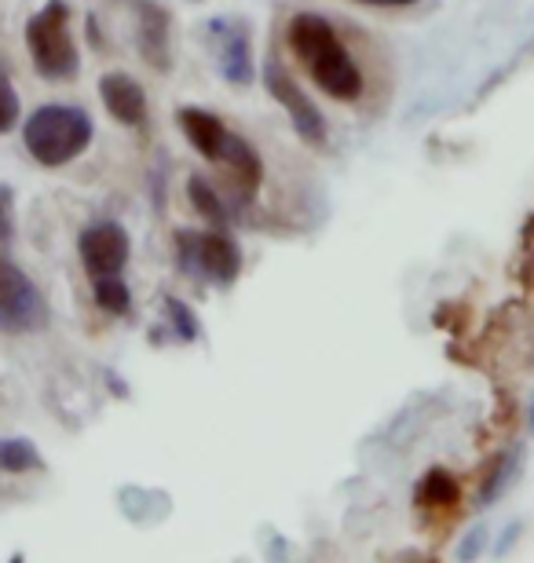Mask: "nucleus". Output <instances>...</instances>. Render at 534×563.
<instances>
[{
    "label": "nucleus",
    "instance_id": "2eb2a0df",
    "mask_svg": "<svg viewBox=\"0 0 534 563\" xmlns=\"http://www.w3.org/2000/svg\"><path fill=\"white\" fill-rule=\"evenodd\" d=\"M0 468L11 472V476H22V472H41L44 457H41V450L30 443V439L8 435V439H0Z\"/></svg>",
    "mask_w": 534,
    "mask_h": 563
},
{
    "label": "nucleus",
    "instance_id": "dca6fc26",
    "mask_svg": "<svg viewBox=\"0 0 534 563\" xmlns=\"http://www.w3.org/2000/svg\"><path fill=\"white\" fill-rule=\"evenodd\" d=\"M162 308H165V319H168V336L179 344H195L201 336V322H198L195 308L184 303L179 297H165Z\"/></svg>",
    "mask_w": 534,
    "mask_h": 563
},
{
    "label": "nucleus",
    "instance_id": "412c9836",
    "mask_svg": "<svg viewBox=\"0 0 534 563\" xmlns=\"http://www.w3.org/2000/svg\"><path fill=\"white\" fill-rule=\"evenodd\" d=\"M516 531H520V520H513L505 527V534H502V542L494 545V556H505L509 549H513V542H516Z\"/></svg>",
    "mask_w": 534,
    "mask_h": 563
},
{
    "label": "nucleus",
    "instance_id": "4468645a",
    "mask_svg": "<svg viewBox=\"0 0 534 563\" xmlns=\"http://www.w3.org/2000/svg\"><path fill=\"white\" fill-rule=\"evenodd\" d=\"M187 198H190V206L201 212V217H206L209 223H216V228H227V223H231V209H227V201L216 195V187L209 184L206 176H190L187 179Z\"/></svg>",
    "mask_w": 534,
    "mask_h": 563
},
{
    "label": "nucleus",
    "instance_id": "f257e3e1",
    "mask_svg": "<svg viewBox=\"0 0 534 563\" xmlns=\"http://www.w3.org/2000/svg\"><path fill=\"white\" fill-rule=\"evenodd\" d=\"M286 41L293 55L301 59V66L308 70V77L323 88L329 99L337 103H356L362 96V70L359 63L351 59V52L340 44L337 30L329 26V19L315 15V11H301V15L290 19Z\"/></svg>",
    "mask_w": 534,
    "mask_h": 563
},
{
    "label": "nucleus",
    "instance_id": "ddd939ff",
    "mask_svg": "<svg viewBox=\"0 0 534 563\" xmlns=\"http://www.w3.org/2000/svg\"><path fill=\"white\" fill-rule=\"evenodd\" d=\"M458 498H461V487L447 468H428L425 479L417 483V490H414L417 509H425V512H450L454 505H458Z\"/></svg>",
    "mask_w": 534,
    "mask_h": 563
},
{
    "label": "nucleus",
    "instance_id": "20e7f679",
    "mask_svg": "<svg viewBox=\"0 0 534 563\" xmlns=\"http://www.w3.org/2000/svg\"><path fill=\"white\" fill-rule=\"evenodd\" d=\"M176 264L179 272L195 282H212V286H235L242 275V245H238L224 228L216 231H176Z\"/></svg>",
    "mask_w": 534,
    "mask_h": 563
},
{
    "label": "nucleus",
    "instance_id": "39448f33",
    "mask_svg": "<svg viewBox=\"0 0 534 563\" xmlns=\"http://www.w3.org/2000/svg\"><path fill=\"white\" fill-rule=\"evenodd\" d=\"M48 325V303L33 278L0 253V333H37Z\"/></svg>",
    "mask_w": 534,
    "mask_h": 563
},
{
    "label": "nucleus",
    "instance_id": "6ab92c4d",
    "mask_svg": "<svg viewBox=\"0 0 534 563\" xmlns=\"http://www.w3.org/2000/svg\"><path fill=\"white\" fill-rule=\"evenodd\" d=\"M15 239V190L0 184V245Z\"/></svg>",
    "mask_w": 534,
    "mask_h": 563
},
{
    "label": "nucleus",
    "instance_id": "aec40b11",
    "mask_svg": "<svg viewBox=\"0 0 534 563\" xmlns=\"http://www.w3.org/2000/svg\"><path fill=\"white\" fill-rule=\"evenodd\" d=\"M487 549V527H472L469 534L461 538V545H458V560H476Z\"/></svg>",
    "mask_w": 534,
    "mask_h": 563
},
{
    "label": "nucleus",
    "instance_id": "a211bd4d",
    "mask_svg": "<svg viewBox=\"0 0 534 563\" xmlns=\"http://www.w3.org/2000/svg\"><path fill=\"white\" fill-rule=\"evenodd\" d=\"M19 118H22L19 92H15V85H11L8 70L0 66V136H8V132L19 125Z\"/></svg>",
    "mask_w": 534,
    "mask_h": 563
},
{
    "label": "nucleus",
    "instance_id": "0eeeda50",
    "mask_svg": "<svg viewBox=\"0 0 534 563\" xmlns=\"http://www.w3.org/2000/svg\"><path fill=\"white\" fill-rule=\"evenodd\" d=\"M209 44L216 52V70L227 85H253L257 63H253V44H249L246 22L238 19H212L209 22Z\"/></svg>",
    "mask_w": 534,
    "mask_h": 563
},
{
    "label": "nucleus",
    "instance_id": "9b49d317",
    "mask_svg": "<svg viewBox=\"0 0 534 563\" xmlns=\"http://www.w3.org/2000/svg\"><path fill=\"white\" fill-rule=\"evenodd\" d=\"M176 121H179V129H184L187 143L195 146L206 162L220 165V157L227 151V140H231V129H227L212 110H201V107H184L176 114Z\"/></svg>",
    "mask_w": 534,
    "mask_h": 563
},
{
    "label": "nucleus",
    "instance_id": "f8f14e48",
    "mask_svg": "<svg viewBox=\"0 0 534 563\" xmlns=\"http://www.w3.org/2000/svg\"><path fill=\"white\" fill-rule=\"evenodd\" d=\"M524 457H527L524 443H513L494 457L491 472H487L483 483H480V494H476V505H480V509H491V505H498L509 490L516 487L520 472H524Z\"/></svg>",
    "mask_w": 534,
    "mask_h": 563
},
{
    "label": "nucleus",
    "instance_id": "b1692460",
    "mask_svg": "<svg viewBox=\"0 0 534 563\" xmlns=\"http://www.w3.org/2000/svg\"><path fill=\"white\" fill-rule=\"evenodd\" d=\"M198 4H201V0H198Z\"/></svg>",
    "mask_w": 534,
    "mask_h": 563
},
{
    "label": "nucleus",
    "instance_id": "4be33fe9",
    "mask_svg": "<svg viewBox=\"0 0 534 563\" xmlns=\"http://www.w3.org/2000/svg\"><path fill=\"white\" fill-rule=\"evenodd\" d=\"M356 4H367V8H414L422 0H356Z\"/></svg>",
    "mask_w": 534,
    "mask_h": 563
},
{
    "label": "nucleus",
    "instance_id": "5701e85b",
    "mask_svg": "<svg viewBox=\"0 0 534 563\" xmlns=\"http://www.w3.org/2000/svg\"><path fill=\"white\" fill-rule=\"evenodd\" d=\"M531 432H534V407H531Z\"/></svg>",
    "mask_w": 534,
    "mask_h": 563
},
{
    "label": "nucleus",
    "instance_id": "423d86ee",
    "mask_svg": "<svg viewBox=\"0 0 534 563\" xmlns=\"http://www.w3.org/2000/svg\"><path fill=\"white\" fill-rule=\"evenodd\" d=\"M264 85H268V92L275 96V103L290 114L293 129H297V136L304 143H308V146H326L329 143V129H326L323 110L301 92L297 81L286 74V66H282L279 59L264 63Z\"/></svg>",
    "mask_w": 534,
    "mask_h": 563
},
{
    "label": "nucleus",
    "instance_id": "9d476101",
    "mask_svg": "<svg viewBox=\"0 0 534 563\" xmlns=\"http://www.w3.org/2000/svg\"><path fill=\"white\" fill-rule=\"evenodd\" d=\"M99 99H103L107 114L113 121H121V125H129V129L146 125V92L135 77L121 70L103 74L99 77Z\"/></svg>",
    "mask_w": 534,
    "mask_h": 563
},
{
    "label": "nucleus",
    "instance_id": "f03ea898",
    "mask_svg": "<svg viewBox=\"0 0 534 563\" xmlns=\"http://www.w3.org/2000/svg\"><path fill=\"white\" fill-rule=\"evenodd\" d=\"M92 136L96 125L88 118V110L66 103H48L33 110L26 118V129H22V143H26L30 157L44 168L70 165L74 157H81L88 151Z\"/></svg>",
    "mask_w": 534,
    "mask_h": 563
},
{
    "label": "nucleus",
    "instance_id": "7ed1b4c3",
    "mask_svg": "<svg viewBox=\"0 0 534 563\" xmlns=\"http://www.w3.org/2000/svg\"><path fill=\"white\" fill-rule=\"evenodd\" d=\"M26 48L44 81H70L81 70V52L70 33V4L48 0L37 15L26 22Z\"/></svg>",
    "mask_w": 534,
    "mask_h": 563
},
{
    "label": "nucleus",
    "instance_id": "1a4fd4ad",
    "mask_svg": "<svg viewBox=\"0 0 534 563\" xmlns=\"http://www.w3.org/2000/svg\"><path fill=\"white\" fill-rule=\"evenodd\" d=\"M129 11L135 15V44H140V55L154 70H168L173 66V55H168V41H173V15L165 11V4L157 0H124Z\"/></svg>",
    "mask_w": 534,
    "mask_h": 563
},
{
    "label": "nucleus",
    "instance_id": "f3484780",
    "mask_svg": "<svg viewBox=\"0 0 534 563\" xmlns=\"http://www.w3.org/2000/svg\"><path fill=\"white\" fill-rule=\"evenodd\" d=\"M96 303L103 308L113 319H121V314L132 311V289L129 282L121 275H107V278H96Z\"/></svg>",
    "mask_w": 534,
    "mask_h": 563
},
{
    "label": "nucleus",
    "instance_id": "6e6552de",
    "mask_svg": "<svg viewBox=\"0 0 534 563\" xmlns=\"http://www.w3.org/2000/svg\"><path fill=\"white\" fill-rule=\"evenodd\" d=\"M77 253H81V264L85 272L96 278H107V275H121L124 264L132 256V242H129V231L113 220H99L92 228L81 231V242H77Z\"/></svg>",
    "mask_w": 534,
    "mask_h": 563
}]
</instances>
